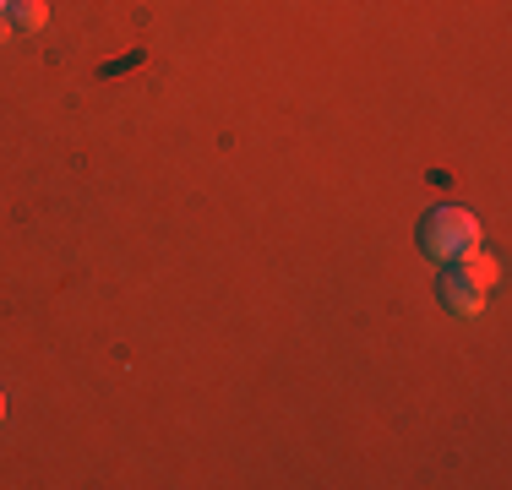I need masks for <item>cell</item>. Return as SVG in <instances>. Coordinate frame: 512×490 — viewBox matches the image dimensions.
Instances as JSON below:
<instances>
[{
    "label": "cell",
    "instance_id": "1",
    "mask_svg": "<svg viewBox=\"0 0 512 490\" xmlns=\"http://www.w3.org/2000/svg\"><path fill=\"white\" fill-rule=\"evenodd\" d=\"M474 245H480V218H474L469 207H436V213H425L420 251L431 256V262H458Z\"/></svg>",
    "mask_w": 512,
    "mask_h": 490
},
{
    "label": "cell",
    "instance_id": "2",
    "mask_svg": "<svg viewBox=\"0 0 512 490\" xmlns=\"http://www.w3.org/2000/svg\"><path fill=\"white\" fill-rule=\"evenodd\" d=\"M453 273L463 278V284H474L480 294H491V284L502 278V262H496L491 251H480V245H474V251H463V256H458V267H453Z\"/></svg>",
    "mask_w": 512,
    "mask_h": 490
},
{
    "label": "cell",
    "instance_id": "3",
    "mask_svg": "<svg viewBox=\"0 0 512 490\" xmlns=\"http://www.w3.org/2000/svg\"><path fill=\"white\" fill-rule=\"evenodd\" d=\"M442 300L453 305L458 316H480V311H485V294L474 289V284H463L458 273H447V278H442Z\"/></svg>",
    "mask_w": 512,
    "mask_h": 490
},
{
    "label": "cell",
    "instance_id": "4",
    "mask_svg": "<svg viewBox=\"0 0 512 490\" xmlns=\"http://www.w3.org/2000/svg\"><path fill=\"white\" fill-rule=\"evenodd\" d=\"M11 17H17L22 33H39L50 22V0H11Z\"/></svg>",
    "mask_w": 512,
    "mask_h": 490
},
{
    "label": "cell",
    "instance_id": "5",
    "mask_svg": "<svg viewBox=\"0 0 512 490\" xmlns=\"http://www.w3.org/2000/svg\"><path fill=\"white\" fill-rule=\"evenodd\" d=\"M0 420H6V392H0Z\"/></svg>",
    "mask_w": 512,
    "mask_h": 490
},
{
    "label": "cell",
    "instance_id": "6",
    "mask_svg": "<svg viewBox=\"0 0 512 490\" xmlns=\"http://www.w3.org/2000/svg\"><path fill=\"white\" fill-rule=\"evenodd\" d=\"M0 11H11V0H0Z\"/></svg>",
    "mask_w": 512,
    "mask_h": 490
}]
</instances>
